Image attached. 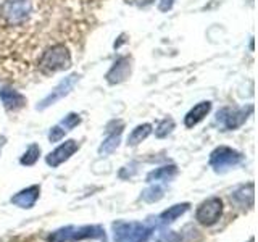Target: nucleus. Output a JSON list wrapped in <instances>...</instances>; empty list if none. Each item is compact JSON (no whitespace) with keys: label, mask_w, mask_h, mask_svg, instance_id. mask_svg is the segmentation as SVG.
Here are the masks:
<instances>
[{"label":"nucleus","mask_w":258,"mask_h":242,"mask_svg":"<svg viewBox=\"0 0 258 242\" xmlns=\"http://www.w3.org/2000/svg\"><path fill=\"white\" fill-rule=\"evenodd\" d=\"M242 160H244V155L240 152L231 147H226V145H221V147L215 149L212 152V155H210V166L216 173H226L232 166L239 165Z\"/></svg>","instance_id":"5"},{"label":"nucleus","mask_w":258,"mask_h":242,"mask_svg":"<svg viewBox=\"0 0 258 242\" xmlns=\"http://www.w3.org/2000/svg\"><path fill=\"white\" fill-rule=\"evenodd\" d=\"M0 99L4 102V107L8 111H16L24 107L26 103V99L18 92V91H13L12 87L8 86H0Z\"/></svg>","instance_id":"12"},{"label":"nucleus","mask_w":258,"mask_h":242,"mask_svg":"<svg viewBox=\"0 0 258 242\" xmlns=\"http://www.w3.org/2000/svg\"><path fill=\"white\" fill-rule=\"evenodd\" d=\"M174 129V121H173V118H165V119H161L160 123H158V126H157V129H155V136L157 137H166L169 133H171Z\"/></svg>","instance_id":"21"},{"label":"nucleus","mask_w":258,"mask_h":242,"mask_svg":"<svg viewBox=\"0 0 258 242\" xmlns=\"http://www.w3.org/2000/svg\"><path fill=\"white\" fill-rule=\"evenodd\" d=\"M223 215V202L218 197L207 199L197 208L196 220L204 226H213Z\"/></svg>","instance_id":"6"},{"label":"nucleus","mask_w":258,"mask_h":242,"mask_svg":"<svg viewBox=\"0 0 258 242\" xmlns=\"http://www.w3.org/2000/svg\"><path fill=\"white\" fill-rule=\"evenodd\" d=\"M179 240H181V236L176 234L174 231H163L157 239V242H179Z\"/></svg>","instance_id":"23"},{"label":"nucleus","mask_w":258,"mask_h":242,"mask_svg":"<svg viewBox=\"0 0 258 242\" xmlns=\"http://www.w3.org/2000/svg\"><path fill=\"white\" fill-rule=\"evenodd\" d=\"M210 110H212V102H200V103H197L196 107L189 110V113L184 118L185 128H194L196 125H199L200 121L208 115Z\"/></svg>","instance_id":"13"},{"label":"nucleus","mask_w":258,"mask_h":242,"mask_svg":"<svg viewBox=\"0 0 258 242\" xmlns=\"http://www.w3.org/2000/svg\"><path fill=\"white\" fill-rule=\"evenodd\" d=\"M79 123H81V116L78 115V113H70L68 116H64V119L61 121L58 126L63 129L64 133H67V131H71L73 128H76Z\"/></svg>","instance_id":"22"},{"label":"nucleus","mask_w":258,"mask_h":242,"mask_svg":"<svg viewBox=\"0 0 258 242\" xmlns=\"http://www.w3.org/2000/svg\"><path fill=\"white\" fill-rule=\"evenodd\" d=\"M79 75H71V76H68V78H64L61 83L56 86L53 91L48 94L45 99L40 102L39 105H37V110H45V108H48L50 105H53V103H56L58 100H61L63 97H67L71 91H73V87H75V84L79 81Z\"/></svg>","instance_id":"7"},{"label":"nucleus","mask_w":258,"mask_h":242,"mask_svg":"<svg viewBox=\"0 0 258 242\" xmlns=\"http://www.w3.org/2000/svg\"><path fill=\"white\" fill-rule=\"evenodd\" d=\"M189 207H190V204H187V202H184V204H176L173 207H169L168 210H165V212L160 215L158 220L161 224H171L177 220V218L187 212Z\"/></svg>","instance_id":"15"},{"label":"nucleus","mask_w":258,"mask_h":242,"mask_svg":"<svg viewBox=\"0 0 258 242\" xmlns=\"http://www.w3.org/2000/svg\"><path fill=\"white\" fill-rule=\"evenodd\" d=\"M78 149H79V144L76 141H73V139L64 141L61 145H58L53 152H50L47 155V158H45L47 165L52 166V168L60 166L67 160H70L71 155H75V152H78Z\"/></svg>","instance_id":"8"},{"label":"nucleus","mask_w":258,"mask_h":242,"mask_svg":"<svg viewBox=\"0 0 258 242\" xmlns=\"http://www.w3.org/2000/svg\"><path fill=\"white\" fill-rule=\"evenodd\" d=\"M231 200L236 202L239 207H253V183H248L247 186H242L237 191H234Z\"/></svg>","instance_id":"14"},{"label":"nucleus","mask_w":258,"mask_h":242,"mask_svg":"<svg viewBox=\"0 0 258 242\" xmlns=\"http://www.w3.org/2000/svg\"><path fill=\"white\" fill-rule=\"evenodd\" d=\"M129 75H131V58L129 56H119L111 70L107 73V81L110 84H119L126 81Z\"/></svg>","instance_id":"9"},{"label":"nucleus","mask_w":258,"mask_h":242,"mask_svg":"<svg viewBox=\"0 0 258 242\" xmlns=\"http://www.w3.org/2000/svg\"><path fill=\"white\" fill-rule=\"evenodd\" d=\"M173 4H174V0H160V12H168V10H171L173 8Z\"/></svg>","instance_id":"25"},{"label":"nucleus","mask_w":258,"mask_h":242,"mask_svg":"<svg viewBox=\"0 0 258 242\" xmlns=\"http://www.w3.org/2000/svg\"><path fill=\"white\" fill-rule=\"evenodd\" d=\"M177 174V168L174 165H166L150 171L147 174V183H155V181H169Z\"/></svg>","instance_id":"16"},{"label":"nucleus","mask_w":258,"mask_h":242,"mask_svg":"<svg viewBox=\"0 0 258 242\" xmlns=\"http://www.w3.org/2000/svg\"><path fill=\"white\" fill-rule=\"evenodd\" d=\"M63 137H64V131L58 125L53 126L50 129V133H48V141H50V142H58V141L63 139Z\"/></svg>","instance_id":"24"},{"label":"nucleus","mask_w":258,"mask_h":242,"mask_svg":"<svg viewBox=\"0 0 258 242\" xmlns=\"http://www.w3.org/2000/svg\"><path fill=\"white\" fill-rule=\"evenodd\" d=\"M119 134L121 133H118V131L113 133V134H110L107 139L102 142V145L99 147L100 155H110V153H113L118 149V145H119Z\"/></svg>","instance_id":"18"},{"label":"nucleus","mask_w":258,"mask_h":242,"mask_svg":"<svg viewBox=\"0 0 258 242\" xmlns=\"http://www.w3.org/2000/svg\"><path fill=\"white\" fill-rule=\"evenodd\" d=\"M39 196H40V188L37 184H34V186H29V188L20 191L18 194H15L10 202L20 208H32L36 205Z\"/></svg>","instance_id":"11"},{"label":"nucleus","mask_w":258,"mask_h":242,"mask_svg":"<svg viewBox=\"0 0 258 242\" xmlns=\"http://www.w3.org/2000/svg\"><path fill=\"white\" fill-rule=\"evenodd\" d=\"M113 231L115 242H145L150 236L152 228H145L137 221H118L113 224Z\"/></svg>","instance_id":"4"},{"label":"nucleus","mask_w":258,"mask_h":242,"mask_svg":"<svg viewBox=\"0 0 258 242\" xmlns=\"http://www.w3.org/2000/svg\"><path fill=\"white\" fill-rule=\"evenodd\" d=\"M161 197H163V188H160V186H152V188L145 189L142 192L141 199L144 202H147V204H153V202H158Z\"/></svg>","instance_id":"20"},{"label":"nucleus","mask_w":258,"mask_h":242,"mask_svg":"<svg viewBox=\"0 0 258 242\" xmlns=\"http://www.w3.org/2000/svg\"><path fill=\"white\" fill-rule=\"evenodd\" d=\"M247 119V111L245 110H231V108H223L218 111V121H221V125L226 129H237L242 126Z\"/></svg>","instance_id":"10"},{"label":"nucleus","mask_w":258,"mask_h":242,"mask_svg":"<svg viewBox=\"0 0 258 242\" xmlns=\"http://www.w3.org/2000/svg\"><path fill=\"white\" fill-rule=\"evenodd\" d=\"M84 239H103L105 231L100 226L89 224V226H67L53 231L48 236V242H76Z\"/></svg>","instance_id":"3"},{"label":"nucleus","mask_w":258,"mask_h":242,"mask_svg":"<svg viewBox=\"0 0 258 242\" xmlns=\"http://www.w3.org/2000/svg\"><path fill=\"white\" fill-rule=\"evenodd\" d=\"M71 67V53L64 44H53L42 52L39 58V68L45 75L68 70Z\"/></svg>","instance_id":"2"},{"label":"nucleus","mask_w":258,"mask_h":242,"mask_svg":"<svg viewBox=\"0 0 258 242\" xmlns=\"http://www.w3.org/2000/svg\"><path fill=\"white\" fill-rule=\"evenodd\" d=\"M150 133H152V125H149V123L136 126L133 129V133L129 134V137H127V145H129V147H136V145H139L142 141L147 139Z\"/></svg>","instance_id":"17"},{"label":"nucleus","mask_w":258,"mask_h":242,"mask_svg":"<svg viewBox=\"0 0 258 242\" xmlns=\"http://www.w3.org/2000/svg\"><path fill=\"white\" fill-rule=\"evenodd\" d=\"M39 155H40V147L37 144H31L29 149L24 152L23 157L20 158V163L24 166H32L39 160Z\"/></svg>","instance_id":"19"},{"label":"nucleus","mask_w":258,"mask_h":242,"mask_svg":"<svg viewBox=\"0 0 258 242\" xmlns=\"http://www.w3.org/2000/svg\"><path fill=\"white\" fill-rule=\"evenodd\" d=\"M4 144H5V137H0V149H2Z\"/></svg>","instance_id":"26"},{"label":"nucleus","mask_w":258,"mask_h":242,"mask_svg":"<svg viewBox=\"0 0 258 242\" xmlns=\"http://www.w3.org/2000/svg\"><path fill=\"white\" fill-rule=\"evenodd\" d=\"M34 16V0H5L0 5V23L4 26H26Z\"/></svg>","instance_id":"1"}]
</instances>
